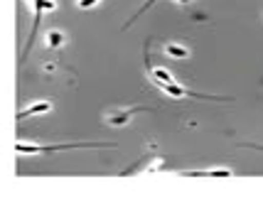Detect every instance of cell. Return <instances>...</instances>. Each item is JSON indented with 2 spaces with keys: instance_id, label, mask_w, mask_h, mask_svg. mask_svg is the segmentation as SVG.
<instances>
[{
  "instance_id": "obj_11",
  "label": "cell",
  "mask_w": 263,
  "mask_h": 221,
  "mask_svg": "<svg viewBox=\"0 0 263 221\" xmlns=\"http://www.w3.org/2000/svg\"><path fill=\"white\" fill-rule=\"evenodd\" d=\"M243 148H256V150L263 152V145H256V143H243Z\"/></svg>"
},
{
  "instance_id": "obj_8",
  "label": "cell",
  "mask_w": 263,
  "mask_h": 221,
  "mask_svg": "<svg viewBox=\"0 0 263 221\" xmlns=\"http://www.w3.org/2000/svg\"><path fill=\"white\" fill-rule=\"evenodd\" d=\"M47 42H49V47H52V49H57V47H62V42H64V37H62V32H57V30H52V32L47 35Z\"/></svg>"
},
{
  "instance_id": "obj_2",
  "label": "cell",
  "mask_w": 263,
  "mask_h": 221,
  "mask_svg": "<svg viewBox=\"0 0 263 221\" xmlns=\"http://www.w3.org/2000/svg\"><path fill=\"white\" fill-rule=\"evenodd\" d=\"M155 86H160L165 93H170V96H184V98H204V101H231L227 96H206V93H197V91H190V89H184L180 84L175 82H160V79H153Z\"/></svg>"
},
{
  "instance_id": "obj_10",
  "label": "cell",
  "mask_w": 263,
  "mask_h": 221,
  "mask_svg": "<svg viewBox=\"0 0 263 221\" xmlns=\"http://www.w3.org/2000/svg\"><path fill=\"white\" fill-rule=\"evenodd\" d=\"M99 0H79V5L81 8H91V5H96Z\"/></svg>"
},
{
  "instance_id": "obj_9",
  "label": "cell",
  "mask_w": 263,
  "mask_h": 221,
  "mask_svg": "<svg viewBox=\"0 0 263 221\" xmlns=\"http://www.w3.org/2000/svg\"><path fill=\"white\" fill-rule=\"evenodd\" d=\"M155 3H158V0H145V5H143V8H140V10H138L136 15L130 17V20H128V23H126V27H130V25H133V20H138V15H143V12H145V10H150V8H153Z\"/></svg>"
},
{
  "instance_id": "obj_1",
  "label": "cell",
  "mask_w": 263,
  "mask_h": 221,
  "mask_svg": "<svg viewBox=\"0 0 263 221\" xmlns=\"http://www.w3.org/2000/svg\"><path fill=\"white\" fill-rule=\"evenodd\" d=\"M74 148H114V143H64V145H25L17 143L15 150L23 155H32V152H57V150H74Z\"/></svg>"
},
{
  "instance_id": "obj_6",
  "label": "cell",
  "mask_w": 263,
  "mask_h": 221,
  "mask_svg": "<svg viewBox=\"0 0 263 221\" xmlns=\"http://www.w3.org/2000/svg\"><path fill=\"white\" fill-rule=\"evenodd\" d=\"M182 175H187V177H231V172L229 170H206V172H202V170H187Z\"/></svg>"
},
{
  "instance_id": "obj_5",
  "label": "cell",
  "mask_w": 263,
  "mask_h": 221,
  "mask_svg": "<svg viewBox=\"0 0 263 221\" xmlns=\"http://www.w3.org/2000/svg\"><path fill=\"white\" fill-rule=\"evenodd\" d=\"M52 108V104L49 101H40V104H34V106H30V108H25V111H20L17 113V120H23V118H30V116H37V113H47Z\"/></svg>"
},
{
  "instance_id": "obj_7",
  "label": "cell",
  "mask_w": 263,
  "mask_h": 221,
  "mask_svg": "<svg viewBox=\"0 0 263 221\" xmlns=\"http://www.w3.org/2000/svg\"><path fill=\"white\" fill-rule=\"evenodd\" d=\"M165 52H167L170 57H180V59L190 57V52H187L184 47H180V45H167V47H165Z\"/></svg>"
},
{
  "instance_id": "obj_4",
  "label": "cell",
  "mask_w": 263,
  "mask_h": 221,
  "mask_svg": "<svg viewBox=\"0 0 263 221\" xmlns=\"http://www.w3.org/2000/svg\"><path fill=\"white\" fill-rule=\"evenodd\" d=\"M140 111H153L150 106H133V108H128V111H121V113H114V116L108 118V123L111 126H123L130 116H136V113H140Z\"/></svg>"
},
{
  "instance_id": "obj_3",
  "label": "cell",
  "mask_w": 263,
  "mask_h": 221,
  "mask_svg": "<svg viewBox=\"0 0 263 221\" xmlns=\"http://www.w3.org/2000/svg\"><path fill=\"white\" fill-rule=\"evenodd\" d=\"M30 3L34 5V25H32V32H30V39H27L23 54H20V62H25V59H27V54H30V49H32L34 35H37V27H40V23H42V12H45V10H54V8H57V3H54V0H30Z\"/></svg>"
},
{
  "instance_id": "obj_12",
  "label": "cell",
  "mask_w": 263,
  "mask_h": 221,
  "mask_svg": "<svg viewBox=\"0 0 263 221\" xmlns=\"http://www.w3.org/2000/svg\"><path fill=\"white\" fill-rule=\"evenodd\" d=\"M180 3H187V0H180Z\"/></svg>"
}]
</instances>
